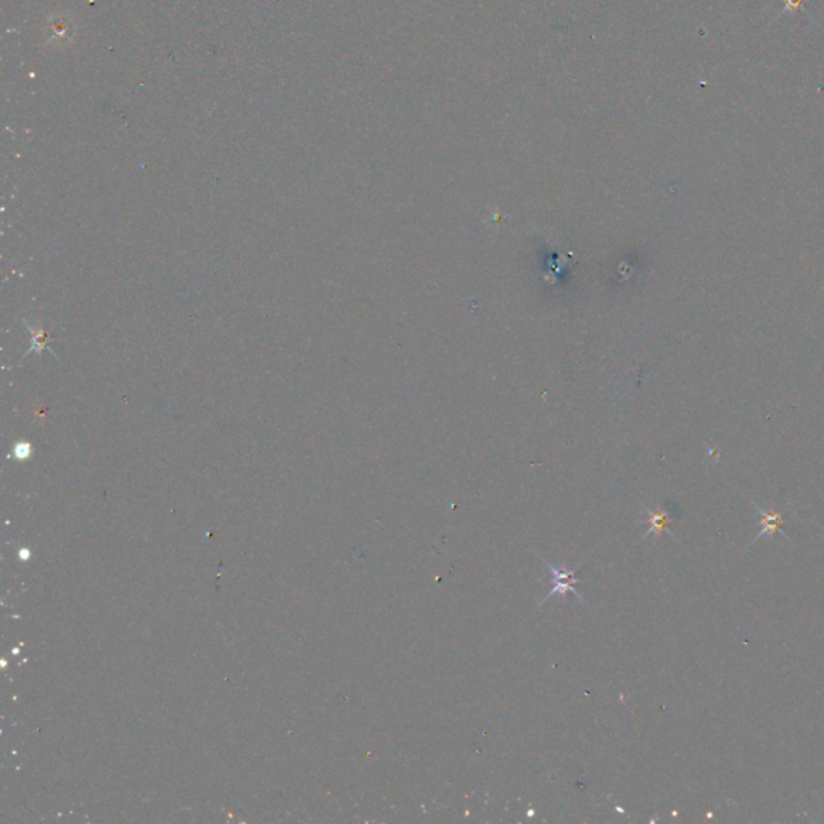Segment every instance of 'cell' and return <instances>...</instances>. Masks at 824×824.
<instances>
[{
    "mask_svg": "<svg viewBox=\"0 0 824 824\" xmlns=\"http://www.w3.org/2000/svg\"><path fill=\"white\" fill-rule=\"evenodd\" d=\"M544 564H546L548 570L551 573H553L554 582H555V588L553 591H551V593L546 596V599H551V597L555 596V594L565 596L567 593H572L573 596H577L578 599H582V597H579V594L575 591V588H573V583L578 582V579H573V577H575V572H572V570L565 572V570H562V568H557L554 565H551L549 562H546V560H544ZM546 599H544V601H546Z\"/></svg>",
    "mask_w": 824,
    "mask_h": 824,
    "instance_id": "6da1fadb",
    "label": "cell"
},
{
    "mask_svg": "<svg viewBox=\"0 0 824 824\" xmlns=\"http://www.w3.org/2000/svg\"><path fill=\"white\" fill-rule=\"evenodd\" d=\"M753 506L758 510V515H760V531L758 535L755 536V541L763 535H771L773 536L775 533H781V535H786V531L782 530V514L781 512H776V510H768V512H765L763 509H760L755 502H753Z\"/></svg>",
    "mask_w": 824,
    "mask_h": 824,
    "instance_id": "7a4b0ae2",
    "label": "cell"
},
{
    "mask_svg": "<svg viewBox=\"0 0 824 824\" xmlns=\"http://www.w3.org/2000/svg\"><path fill=\"white\" fill-rule=\"evenodd\" d=\"M804 2H805V0H784V8H782L781 13H786V11L805 10L804 8Z\"/></svg>",
    "mask_w": 824,
    "mask_h": 824,
    "instance_id": "277c9868",
    "label": "cell"
},
{
    "mask_svg": "<svg viewBox=\"0 0 824 824\" xmlns=\"http://www.w3.org/2000/svg\"><path fill=\"white\" fill-rule=\"evenodd\" d=\"M669 522H670V515L665 512L664 509H657L651 512V517H649V531L646 533L647 535H651V533H655V535H660L661 531L669 530Z\"/></svg>",
    "mask_w": 824,
    "mask_h": 824,
    "instance_id": "3957f363",
    "label": "cell"
}]
</instances>
